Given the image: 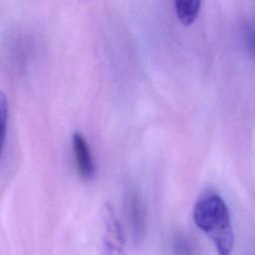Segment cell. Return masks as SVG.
Instances as JSON below:
<instances>
[{
    "label": "cell",
    "instance_id": "7a4b0ae2",
    "mask_svg": "<svg viewBox=\"0 0 255 255\" xmlns=\"http://www.w3.org/2000/svg\"><path fill=\"white\" fill-rule=\"evenodd\" d=\"M104 233V255H125V238L121 224L115 214L113 207L107 204L103 212Z\"/></svg>",
    "mask_w": 255,
    "mask_h": 255
},
{
    "label": "cell",
    "instance_id": "6da1fadb",
    "mask_svg": "<svg viewBox=\"0 0 255 255\" xmlns=\"http://www.w3.org/2000/svg\"><path fill=\"white\" fill-rule=\"evenodd\" d=\"M196 226L212 241L218 255H230L234 245L229 209L224 199L213 192L201 195L193 208Z\"/></svg>",
    "mask_w": 255,
    "mask_h": 255
},
{
    "label": "cell",
    "instance_id": "277c9868",
    "mask_svg": "<svg viewBox=\"0 0 255 255\" xmlns=\"http://www.w3.org/2000/svg\"><path fill=\"white\" fill-rule=\"evenodd\" d=\"M127 206L134 241L140 243L145 234V209L136 190H130L127 194Z\"/></svg>",
    "mask_w": 255,
    "mask_h": 255
},
{
    "label": "cell",
    "instance_id": "5b68a950",
    "mask_svg": "<svg viewBox=\"0 0 255 255\" xmlns=\"http://www.w3.org/2000/svg\"><path fill=\"white\" fill-rule=\"evenodd\" d=\"M173 4L178 20L186 26L194 22L201 6L198 0H177Z\"/></svg>",
    "mask_w": 255,
    "mask_h": 255
},
{
    "label": "cell",
    "instance_id": "3957f363",
    "mask_svg": "<svg viewBox=\"0 0 255 255\" xmlns=\"http://www.w3.org/2000/svg\"><path fill=\"white\" fill-rule=\"evenodd\" d=\"M73 150L76 160V165L79 174L82 178L90 180L96 173V165L89 143L83 133L76 131L73 133Z\"/></svg>",
    "mask_w": 255,
    "mask_h": 255
},
{
    "label": "cell",
    "instance_id": "52a82bcc",
    "mask_svg": "<svg viewBox=\"0 0 255 255\" xmlns=\"http://www.w3.org/2000/svg\"><path fill=\"white\" fill-rule=\"evenodd\" d=\"M253 43L255 45V27H254V32H253Z\"/></svg>",
    "mask_w": 255,
    "mask_h": 255
},
{
    "label": "cell",
    "instance_id": "8992f818",
    "mask_svg": "<svg viewBox=\"0 0 255 255\" xmlns=\"http://www.w3.org/2000/svg\"><path fill=\"white\" fill-rule=\"evenodd\" d=\"M8 122V101L5 94L0 91V157L3 152Z\"/></svg>",
    "mask_w": 255,
    "mask_h": 255
}]
</instances>
